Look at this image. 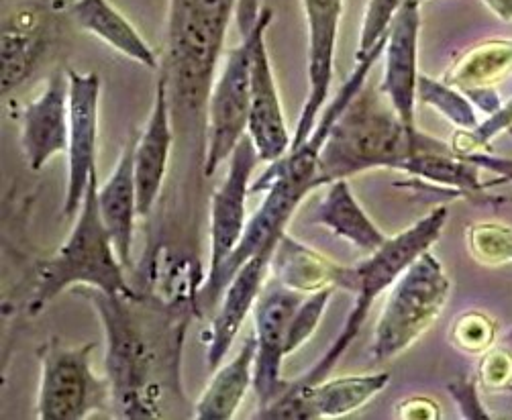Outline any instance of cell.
Returning <instances> with one entry per match:
<instances>
[{
  "instance_id": "1",
  "label": "cell",
  "mask_w": 512,
  "mask_h": 420,
  "mask_svg": "<svg viewBox=\"0 0 512 420\" xmlns=\"http://www.w3.org/2000/svg\"><path fill=\"white\" fill-rule=\"evenodd\" d=\"M107 329V372L113 390V406L123 418L160 416L158 388L162 372L178 378V359L186 321L174 314L145 306L141 296H109L90 288L86 292Z\"/></svg>"
},
{
  "instance_id": "2",
  "label": "cell",
  "mask_w": 512,
  "mask_h": 420,
  "mask_svg": "<svg viewBox=\"0 0 512 420\" xmlns=\"http://www.w3.org/2000/svg\"><path fill=\"white\" fill-rule=\"evenodd\" d=\"M451 143L406 127L384 92L366 82L337 117L319 157V188L374 168L400 170L419 151Z\"/></svg>"
},
{
  "instance_id": "3",
  "label": "cell",
  "mask_w": 512,
  "mask_h": 420,
  "mask_svg": "<svg viewBox=\"0 0 512 420\" xmlns=\"http://www.w3.org/2000/svg\"><path fill=\"white\" fill-rule=\"evenodd\" d=\"M447 219V206H437L415 225L406 227L396 237H388L378 251L368 253V257H364L362 261H355L353 266H341L337 288H343L353 294L351 312L347 321L343 323V329L339 331L337 339L327 349V353L309 372L296 378V384L309 386L329 378L339 359L345 355V351L351 347V343L357 339L362 327L366 325L374 302L396 284V280L419 255L433 247V243L443 233Z\"/></svg>"
},
{
  "instance_id": "4",
  "label": "cell",
  "mask_w": 512,
  "mask_h": 420,
  "mask_svg": "<svg viewBox=\"0 0 512 420\" xmlns=\"http://www.w3.org/2000/svg\"><path fill=\"white\" fill-rule=\"evenodd\" d=\"M123 268L113 237L100 217L98 174L94 170L70 237L35 270L29 310L37 314L49 300L74 286L94 288L109 296H135Z\"/></svg>"
},
{
  "instance_id": "5",
  "label": "cell",
  "mask_w": 512,
  "mask_h": 420,
  "mask_svg": "<svg viewBox=\"0 0 512 420\" xmlns=\"http://www.w3.org/2000/svg\"><path fill=\"white\" fill-rule=\"evenodd\" d=\"M449 294L451 280L429 249L390 288L370 345L372 361L386 363L419 341L439 319Z\"/></svg>"
},
{
  "instance_id": "6",
  "label": "cell",
  "mask_w": 512,
  "mask_h": 420,
  "mask_svg": "<svg viewBox=\"0 0 512 420\" xmlns=\"http://www.w3.org/2000/svg\"><path fill=\"white\" fill-rule=\"evenodd\" d=\"M94 347V343L70 347L51 339L39 349V420H84L113 402L109 378L100 380L92 372Z\"/></svg>"
},
{
  "instance_id": "7",
  "label": "cell",
  "mask_w": 512,
  "mask_h": 420,
  "mask_svg": "<svg viewBox=\"0 0 512 420\" xmlns=\"http://www.w3.org/2000/svg\"><path fill=\"white\" fill-rule=\"evenodd\" d=\"M274 19L270 7H262L260 0H237L235 21L239 33H245L251 43L249 66V137L258 149L260 160L276 162L292 147V137L286 129L282 102L276 90L272 64L266 47V31Z\"/></svg>"
},
{
  "instance_id": "8",
  "label": "cell",
  "mask_w": 512,
  "mask_h": 420,
  "mask_svg": "<svg viewBox=\"0 0 512 420\" xmlns=\"http://www.w3.org/2000/svg\"><path fill=\"white\" fill-rule=\"evenodd\" d=\"M249 66L251 43L245 33L237 47L229 49L225 66L211 88L207 104V151H204V176L211 178L219 166L233 155L249 129Z\"/></svg>"
},
{
  "instance_id": "9",
  "label": "cell",
  "mask_w": 512,
  "mask_h": 420,
  "mask_svg": "<svg viewBox=\"0 0 512 420\" xmlns=\"http://www.w3.org/2000/svg\"><path fill=\"white\" fill-rule=\"evenodd\" d=\"M390 384L388 372H376L368 376H347L335 380H323L319 384L288 382L286 390L264 410H258V418L268 420H319L341 418L364 408Z\"/></svg>"
},
{
  "instance_id": "10",
  "label": "cell",
  "mask_w": 512,
  "mask_h": 420,
  "mask_svg": "<svg viewBox=\"0 0 512 420\" xmlns=\"http://www.w3.org/2000/svg\"><path fill=\"white\" fill-rule=\"evenodd\" d=\"M302 298V292L278 282L262 290L253 306V333L258 339V353H255L253 363V392L258 396V410L270 406L288 386V380H282V359L286 355L288 325Z\"/></svg>"
},
{
  "instance_id": "11",
  "label": "cell",
  "mask_w": 512,
  "mask_h": 420,
  "mask_svg": "<svg viewBox=\"0 0 512 420\" xmlns=\"http://www.w3.org/2000/svg\"><path fill=\"white\" fill-rule=\"evenodd\" d=\"M309 47H306V72H309V92L292 137V147H300L313 135L319 115L325 109L329 86L333 80L335 47L339 23L343 15V0H302Z\"/></svg>"
},
{
  "instance_id": "12",
  "label": "cell",
  "mask_w": 512,
  "mask_h": 420,
  "mask_svg": "<svg viewBox=\"0 0 512 420\" xmlns=\"http://www.w3.org/2000/svg\"><path fill=\"white\" fill-rule=\"evenodd\" d=\"M260 155L249 135H245L231 155V164L225 182L217 188L211 202V259L209 274L204 282L217 278L229 255L237 249L245 225L247 206L245 200L251 194V172L258 166Z\"/></svg>"
},
{
  "instance_id": "13",
  "label": "cell",
  "mask_w": 512,
  "mask_h": 420,
  "mask_svg": "<svg viewBox=\"0 0 512 420\" xmlns=\"http://www.w3.org/2000/svg\"><path fill=\"white\" fill-rule=\"evenodd\" d=\"M70 78V143L68 160V190L64 200V217L72 219L84 202L90 184V174L96 170V139H98V102L100 78L96 72L78 74L68 70Z\"/></svg>"
},
{
  "instance_id": "14",
  "label": "cell",
  "mask_w": 512,
  "mask_h": 420,
  "mask_svg": "<svg viewBox=\"0 0 512 420\" xmlns=\"http://www.w3.org/2000/svg\"><path fill=\"white\" fill-rule=\"evenodd\" d=\"M423 0H402L384 47L380 90L406 127L417 129L415 104L419 88V35Z\"/></svg>"
},
{
  "instance_id": "15",
  "label": "cell",
  "mask_w": 512,
  "mask_h": 420,
  "mask_svg": "<svg viewBox=\"0 0 512 420\" xmlns=\"http://www.w3.org/2000/svg\"><path fill=\"white\" fill-rule=\"evenodd\" d=\"M70 143V78L51 76L41 94L21 111V147L31 172H39L51 157L68 151Z\"/></svg>"
},
{
  "instance_id": "16",
  "label": "cell",
  "mask_w": 512,
  "mask_h": 420,
  "mask_svg": "<svg viewBox=\"0 0 512 420\" xmlns=\"http://www.w3.org/2000/svg\"><path fill=\"white\" fill-rule=\"evenodd\" d=\"M172 141V104L168 94V82L162 76L156 88V100H153L151 115L135 147V184L139 217L151 215L153 204H156L164 188L172 153Z\"/></svg>"
},
{
  "instance_id": "17",
  "label": "cell",
  "mask_w": 512,
  "mask_h": 420,
  "mask_svg": "<svg viewBox=\"0 0 512 420\" xmlns=\"http://www.w3.org/2000/svg\"><path fill=\"white\" fill-rule=\"evenodd\" d=\"M272 255L274 251H260L251 259H247L231 280V284L227 286V290L223 292L219 300L217 317L213 321L211 341L207 347V363L211 370L221 365L237 333L241 331L247 314L251 312L255 302H258L264 290V280L270 268Z\"/></svg>"
},
{
  "instance_id": "18",
  "label": "cell",
  "mask_w": 512,
  "mask_h": 420,
  "mask_svg": "<svg viewBox=\"0 0 512 420\" xmlns=\"http://www.w3.org/2000/svg\"><path fill=\"white\" fill-rule=\"evenodd\" d=\"M139 135H131L117 168L111 178L98 188V206L100 217L105 221L117 255L125 268L131 266V249H133V233L135 219L139 217L137 202V184H135V147Z\"/></svg>"
},
{
  "instance_id": "19",
  "label": "cell",
  "mask_w": 512,
  "mask_h": 420,
  "mask_svg": "<svg viewBox=\"0 0 512 420\" xmlns=\"http://www.w3.org/2000/svg\"><path fill=\"white\" fill-rule=\"evenodd\" d=\"M70 17L74 23L111 45L125 58L145 66L147 70H158V54L153 51L139 31L109 3V0H74L70 5Z\"/></svg>"
},
{
  "instance_id": "20",
  "label": "cell",
  "mask_w": 512,
  "mask_h": 420,
  "mask_svg": "<svg viewBox=\"0 0 512 420\" xmlns=\"http://www.w3.org/2000/svg\"><path fill=\"white\" fill-rule=\"evenodd\" d=\"M311 221L366 253L378 251L388 239L366 215L347 180H335L329 184L325 196L315 206Z\"/></svg>"
},
{
  "instance_id": "21",
  "label": "cell",
  "mask_w": 512,
  "mask_h": 420,
  "mask_svg": "<svg viewBox=\"0 0 512 420\" xmlns=\"http://www.w3.org/2000/svg\"><path fill=\"white\" fill-rule=\"evenodd\" d=\"M255 353H258V339L251 333L237 355L219 367L207 390L202 392L194 408L198 420H229L235 416L249 386H253Z\"/></svg>"
},
{
  "instance_id": "22",
  "label": "cell",
  "mask_w": 512,
  "mask_h": 420,
  "mask_svg": "<svg viewBox=\"0 0 512 420\" xmlns=\"http://www.w3.org/2000/svg\"><path fill=\"white\" fill-rule=\"evenodd\" d=\"M47 49V27L35 11L23 9L3 29V94H11L39 66Z\"/></svg>"
},
{
  "instance_id": "23",
  "label": "cell",
  "mask_w": 512,
  "mask_h": 420,
  "mask_svg": "<svg viewBox=\"0 0 512 420\" xmlns=\"http://www.w3.org/2000/svg\"><path fill=\"white\" fill-rule=\"evenodd\" d=\"M270 268L280 284L302 294H311L327 286L339 284L341 266L292 239L288 233L278 241Z\"/></svg>"
},
{
  "instance_id": "24",
  "label": "cell",
  "mask_w": 512,
  "mask_h": 420,
  "mask_svg": "<svg viewBox=\"0 0 512 420\" xmlns=\"http://www.w3.org/2000/svg\"><path fill=\"white\" fill-rule=\"evenodd\" d=\"M400 172L451 190V194L480 196L486 190L480 178L482 170L464 160L462 155H457L453 147L419 151L413 157H408Z\"/></svg>"
},
{
  "instance_id": "25",
  "label": "cell",
  "mask_w": 512,
  "mask_h": 420,
  "mask_svg": "<svg viewBox=\"0 0 512 420\" xmlns=\"http://www.w3.org/2000/svg\"><path fill=\"white\" fill-rule=\"evenodd\" d=\"M512 74V39L484 41L459 56L443 80L462 92L478 88H494Z\"/></svg>"
},
{
  "instance_id": "26",
  "label": "cell",
  "mask_w": 512,
  "mask_h": 420,
  "mask_svg": "<svg viewBox=\"0 0 512 420\" xmlns=\"http://www.w3.org/2000/svg\"><path fill=\"white\" fill-rule=\"evenodd\" d=\"M417 98L443 115L451 125L457 127V131H472L482 123L476 104L443 78L435 80L429 76H419Z\"/></svg>"
},
{
  "instance_id": "27",
  "label": "cell",
  "mask_w": 512,
  "mask_h": 420,
  "mask_svg": "<svg viewBox=\"0 0 512 420\" xmlns=\"http://www.w3.org/2000/svg\"><path fill=\"white\" fill-rule=\"evenodd\" d=\"M237 0H170L168 23H190L225 37Z\"/></svg>"
},
{
  "instance_id": "28",
  "label": "cell",
  "mask_w": 512,
  "mask_h": 420,
  "mask_svg": "<svg viewBox=\"0 0 512 420\" xmlns=\"http://www.w3.org/2000/svg\"><path fill=\"white\" fill-rule=\"evenodd\" d=\"M472 257L484 266L512 264V227L502 223H474L466 231Z\"/></svg>"
},
{
  "instance_id": "29",
  "label": "cell",
  "mask_w": 512,
  "mask_h": 420,
  "mask_svg": "<svg viewBox=\"0 0 512 420\" xmlns=\"http://www.w3.org/2000/svg\"><path fill=\"white\" fill-rule=\"evenodd\" d=\"M335 290H337L335 286H327V288H321L317 292L306 294L302 298V302L298 304L294 317L288 325L286 355L300 349L306 341H309L315 335V331L319 329V323L323 319V314H325V308L331 302V296H333Z\"/></svg>"
},
{
  "instance_id": "30",
  "label": "cell",
  "mask_w": 512,
  "mask_h": 420,
  "mask_svg": "<svg viewBox=\"0 0 512 420\" xmlns=\"http://www.w3.org/2000/svg\"><path fill=\"white\" fill-rule=\"evenodd\" d=\"M451 343L466 353H486L494 347L496 325L480 310H468L457 317L451 327Z\"/></svg>"
},
{
  "instance_id": "31",
  "label": "cell",
  "mask_w": 512,
  "mask_h": 420,
  "mask_svg": "<svg viewBox=\"0 0 512 420\" xmlns=\"http://www.w3.org/2000/svg\"><path fill=\"white\" fill-rule=\"evenodd\" d=\"M506 131L508 133L512 131V96L502 102V107L494 115L484 117L476 129L457 131L451 141V147L459 155L482 151V149H488L492 139H496Z\"/></svg>"
},
{
  "instance_id": "32",
  "label": "cell",
  "mask_w": 512,
  "mask_h": 420,
  "mask_svg": "<svg viewBox=\"0 0 512 420\" xmlns=\"http://www.w3.org/2000/svg\"><path fill=\"white\" fill-rule=\"evenodd\" d=\"M402 5V0H368L364 13V25L360 33V45H357L355 58H362L388 35L390 25Z\"/></svg>"
},
{
  "instance_id": "33",
  "label": "cell",
  "mask_w": 512,
  "mask_h": 420,
  "mask_svg": "<svg viewBox=\"0 0 512 420\" xmlns=\"http://www.w3.org/2000/svg\"><path fill=\"white\" fill-rule=\"evenodd\" d=\"M478 382L488 390H508L512 386V351L496 343L482 353Z\"/></svg>"
},
{
  "instance_id": "34",
  "label": "cell",
  "mask_w": 512,
  "mask_h": 420,
  "mask_svg": "<svg viewBox=\"0 0 512 420\" xmlns=\"http://www.w3.org/2000/svg\"><path fill=\"white\" fill-rule=\"evenodd\" d=\"M447 390L464 418H490L478 396V380L457 378L447 384Z\"/></svg>"
},
{
  "instance_id": "35",
  "label": "cell",
  "mask_w": 512,
  "mask_h": 420,
  "mask_svg": "<svg viewBox=\"0 0 512 420\" xmlns=\"http://www.w3.org/2000/svg\"><path fill=\"white\" fill-rule=\"evenodd\" d=\"M459 155V153H457ZM464 160L478 166L482 172H490L494 176V182H484L486 190L500 184H512V157L496 155L490 149L474 151V153H462Z\"/></svg>"
},
{
  "instance_id": "36",
  "label": "cell",
  "mask_w": 512,
  "mask_h": 420,
  "mask_svg": "<svg viewBox=\"0 0 512 420\" xmlns=\"http://www.w3.org/2000/svg\"><path fill=\"white\" fill-rule=\"evenodd\" d=\"M396 416L398 418H421V420H437L441 418V410L439 404L431 398L425 396H415V398H408L402 404H398L396 408Z\"/></svg>"
},
{
  "instance_id": "37",
  "label": "cell",
  "mask_w": 512,
  "mask_h": 420,
  "mask_svg": "<svg viewBox=\"0 0 512 420\" xmlns=\"http://www.w3.org/2000/svg\"><path fill=\"white\" fill-rule=\"evenodd\" d=\"M484 5L500 19L510 23L512 21V0H484Z\"/></svg>"
},
{
  "instance_id": "38",
  "label": "cell",
  "mask_w": 512,
  "mask_h": 420,
  "mask_svg": "<svg viewBox=\"0 0 512 420\" xmlns=\"http://www.w3.org/2000/svg\"><path fill=\"white\" fill-rule=\"evenodd\" d=\"M498 345L504 347V349H508V351H512V327L498 339Z\"/></svg>"
},
{
  "instance_id": "39",
  "label": "cell",
  "mask_w": 512,
  "mask_h": 420,
  "mask_svg": "<svg viewBox=\"0 0 512 420\" xmlns=\"http://www.w3.org/2000/svg\"><path fill=\"white\" fill-rule=\"evenodd\" d=\"M506 392H512V386H510V388H508V390H506Z\"/></svg>"
}]
</instances>
